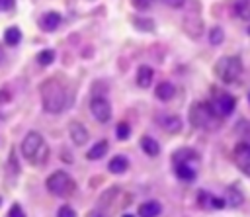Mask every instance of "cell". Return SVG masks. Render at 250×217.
Returning a JSON list of instances; mask_svg holds the SVG:
<instances>
[{"label":"cell","instance_id":"obj_2","mask_svg":"<svg viewBox=\"0 0 250 217\" xmlns=\"http://www.w3.org/2000/svg\"><path fill=\"white\" fill-rule=\"evenodd\" d=\"M199 160V154L193 149H180L174 152L172 162H174V172L180 180L184 182H193L197 176L195 162Z\"/></svg>","mask_w":250,"mask_h":217},{"label":"cell","instance_id":"obj_28","mask_svg":"<svg viewBox=\"0 0 250 217\" xmlns=\"http://www.w3.org/2000/svg\"><path fill=\"white\" fill-rule=\"evenodd\" d=\"M209 207H211V209H225V207H227L225 197H215V195H211V199H209Z\"/></svg>","mask_w":250,"mask_h":217},{"label":"cell","instance_id":"obj_7","mask_svg":"<svg viewBox=\"0 0 250 217\" xmlns=\"http://www.w3.org/2000/svg\"><path fill=\"white\" fill-rule=\"evenodd\" d=\"M90 111H92L94 119H98L100 123H107L111 119V104L100 94L90 100Z\"/></svg>","mask_w":250,"mask_h":217},{"label":"cell","instance_id":"obj_20","mask_svg":"<svg viewBox=\"0 0 250 217\" xmlns=\"http://www.w3.org/2000/svg\"><path fill=\"white\" fill-rule=\"evenodd\" d=\"M4 41H6V45H8V47H16V45L21 41V31H20L16 25L8 27V29H6V33H4Z\"/></svg>","mask_w":250,"mask_h":217},{"label":"cell","instance_id":"obj_30","mask_svg":"<svg viewBox=\"0 0 250 217\" xmlns=\"http://www.w3.org/2000/svg\"><path fill=\"white\" fill-rule=\"evenodd\" d=\"M131 4H133L137 10L145 12V10H148V8L152 6V0H131Z\"/></svg>","mask_w":250,"mask_h":217},{"label":"cell","instance_id":"obj_22","mask_svg":"<svg viewBox=\"0 0 250 217\" xmlns=\"http://www.w3.org/2000/svg\"><path fill=\"white\" fill-rule=\"evenodd\" d=\"M234 12L242 20H250V0H240L234 4Z\"/></svg>","mask_w":250,"mask_h":217},{"label":"cell","instance_id":"obj_21","mask_svg":"<svg viewBox=\"0 0 250 217\" xmlns=\"http://www.w3.org/2000/svg\"><path fill=\"white\" fill-rule=\"evenodd\" d=\"M234 131H236V135H238L242 141H250V121L240 119V121L236 123V127H234Z\"/></svg>","mask_w":250,"mask_h":217},{"label":"cell","instance_id":"obj_36","mask_svg":"<svg viewBox=\"0 0 250 217\" xmlns=\"http://www.w3.org/2000/svg\"><path fill=\"white\" fill-rule=\"evenodd\" d=\"M4 59H6V53H4V47L0 45V66L4 65Z\"/></svg>","mask_w":250,"mask_h":217},{"label":"cell","instance_id":"obj_10","mask_svg":"<svg viewBox=\"0 0 250 217\" xmlns=\"http://www.w3.org/2000/svg\"><path fill=\"white\" fill-rule=\"evenodd\" d=\"M68 135H70V141H72L76 147L86 145L88 139H90L88 129H86L80 121H70V123H68Z\"/></svg>","mask_w":250,"mask_h":217},{"label":"cell","instance_id":"obj_3","mask_svg":"<svg viewBox=\"0 0 250 217\" xmlns=\"http://www.w3.org/2000/svg\"><path fill=\"white\" fill-rule=\"evenodd\" d=\"M189 123L197 129H215L219 125V113L211 102H195L189 109Z\"/></svg>","mask_w":250,"mask_h":217},{"label":"cell","instance_id":"obj_27","mask_svg":"<svg viewBox=\"0 0 250 217\" xmlns=\"http://www.w3.org/2000/svg\"><path fill=\"white\" fill-rule=\"evenodd\" d=\"M209 199H211V194L205 192V190H199L197 192V203L199 207H209Z\"/></svg>","mask_w":250,"mask_h":217},{"label":"cell","instance_id":"obj_37","mask_svg":"<svg viewBox=\"0 0 250 217\" xmlns=\"http://www.w3.org/2000/svg\"><path fill=\"white\" fill-rule=\"evenodd\" d=\"M123 217H133V215H129V213H127V215H123Z\"/></svg>","mask_w":250,"mask_h":217},{"label":"cell","instance_id":"obj_17","mask_svg":"<svg viewBox=\"0 0 250 217\" xmlns=\"http://www.w3.org/2000/svg\"><path fill=\"white\" fill-rule=\"evenodd\" d=\"M141 149H143V152H145L146 156H158V152H160V145H158V141L152 139L150 135L141 137Z\"/></svg>","mask_w":250,"mask_h":217},{"label":"cell","instance_id":"obj_4","mask_svg":"<svg viewBox=\"0 0 250 217\" xmlns=\"http://www.w3.org/2000/svg\"><path fill=\"white\" fill-rule=\"evenodd\" d=\"M215 74L221 82L225 84H234L240 80L242 72H244V66H242V61L234 55H225L221 57L217 63H215Z\"/></svg>","mask_w":250,"mask_h":217},{"label":"cell","instance_id":"obj_25","mask_svg":"<svg viewBox=\"0 0 250 217\" xmlns=\"http://www.w3.org/2000/svg\"><path fill=\"white\" fill-rule=\"evenodd\" d=\"M223 39H225V31H223L221 27H213V29L209 31V43H211V45H221Z\"/></svg>","mask_w":250,"mask_h":217},{"label":"cell","instance_id":"obj_15","mask_svg":"<svg viewBox=\"0 0 250 217\" xmlns=\"http://www.w3.org/2000/svg\"><path fill=\"white\" fill-rule=\"evenodd\" d=\"M152 78H154V70L146 65H141L137 68V86L141 88H148L152 84Z\"/></svg>","mask_w":250,"mask_h":217},{"label":"cell","instance_id":"obj_12","mask_svg":"<svg viewBox=\"0 0 250 217\" xmlns=\"http://www.w3.org/2000/svg\"><path fill=\"white\" fill-rule=\"evenodd\" d=\"M158 123H160V127H162L166 133L176 135V133L182 131V119H180L178 115H164V117L158 119Z\"/></svg>","mask_w":250,"mask_h":217},{"label":"cell","instance_id":"obj_11","mask_svg":"<svg viewBox=\"0 0 250 217\" xmlns=\"http://www.w3.org/2000/svg\"><path fill=\"white\" fill-rule=\"evenodd\" d=\"M61 22H62V18L59 12H45L39 20V25L43 31H55L61 25Z\"/></svg>","mask_w":250,"mask_h":217},{"label":"cell","instance_id":"obj_39","mask_svg":"<svg viewBox=\"0 0 250 217\" xmlns=\"http://www.w3.org/2000/svg\"><path fill=\"white\" fill-rule=\"evenodd\" d=\"M0 205H2V197H0Z\"/></svg>","mask_w":250,"mask_h":217},{"label":"cell","instance_id":"obj_6","mask_svg":"<svg viewBox=\"0 0 250 217\" xmlns=\"http://www.w3.org/2000/svg\"><path fill=\"white\" fill-rule=\"evenodd\" d=\"M232 160H234L236 168H238L242 174L250 176V141H240V143L234 147V151H232Z\"/></svg>","mask_w":250,"mask_h":217},{"label":"cell","instance_id":"obj_34","mask_svg":"<svg viewBox=\"0 0 250 217\" xmlns=\"http://www.w3.org/2000/svg\"><path fill=\"white\" fill-rule=\"evenodd\" d=\"M168 6H172V8H182L184 4H186V0H164Z\"/></svg>","mask_w":250,"mask_h":217},{"label":"cell","instance_id":"obj_26","mask_svg":"<svg viewBox=\"0 0 250 217\" xmlns=\"http://www.w3.org/2000/svg\"><path fill=\"white\" fill-rule=\"evenodd\" d=\"M133 23H135L141 31H152V29H154V23H152L150 20H146V18H135Z\"/></svg>","mask_w":250,"mask_h":217},{"label":"cell","instance_id":"obj_13","mask_svg":"<svg viewBox=\"0 0 250 217\" xmlns=\"http://www.w3.org/2000/svg\"><path fill=\"white\" fill-rule=\"evenodd\" d=\"M160 211H162V205L156 199H146L139 205V217H156L160 215Z\"/></svg>","mask_w":250,"mask_h":217},{"label":"cell","instance_id":"obj_16","mask_svg":"<svg viewBox=\"0 0 250 217\" xmlns=\"http://www.w3.org/2000/svg\"><path fill=\"white\" fill-rule=\"evenodd\" d=\"M107 149H109L107 141L102 139V141H98V143H94V145L90 147V151L86 152V158H88V160H100L102 156L107 154Z\"/></svg>","mask_w":250,"mask_h":217},{"label":"cell","instance_id":"obj_9","mask_svg":"<svg viewBox=\"0 0 250 217\" xmlns=\"http://www.w3.org/2000/svg\"><path fill=\"white\" fill-rule=\"evenodd\" d=\"M234 106H236V100H234L229 92H219V94H215L213 108L217 109V113H219V115L229 117V115L234 111Z\"/></svg>","mask_w":250,"mask_h":217},{"label":"cell","instance_id":"obj_32","mask_svg":"<svg viewBox=\"0 0 250 217\" xmlns=\"http://www.w3.org/2000/svg\"><path fill=\"white\" fill-rule=\"evenodd\" d=\"M88 217H109V213L104 211L102 207H98V209H92V211L88 213Z\"/></svg>","mask_w":250,"mask_h":217},{"label":"cell","instance_id":"obj_18","mask_svg":"<svg viewBox=\"0 0 250 217\" xmlns=\"http://www.w3.org/2000/svg\"><path fill=\"white\" fill-rule=\"evenodd\" d=\"M127 168H129V158L123 154H115L107 164V170L113 174H123V172H127Z\"/></svg>","mask_w":250,"mask_h":217},{"label":"cell","instance_id":"obj_29","mask_svg":"<svg viewBox=\"0 0 250 217\" xmlns=\"http://www.w3.org/2000/svg\"><path fill=\"white\" fill-rule=\"evenodd\" d=\"M57 217H76V211L70 205H61L57 211Z\"/></svg>","mask_w":250,"mask_h":217},{"label":"cell","instance_id":"obj_31","mask_svg":"<svg viewBox=\"0 0 250 217\" xmlns=\"http://www.w3.org/2000/svg\"><path fill=\"white\" fill-rule=\"evenodd\" d=\"M8 217H25V213H23V209H21L18 203H14L12 209L8 211Z\"/></svg>","mask_w":250,"mask_h":217},{"label":"cell","instance_id":"obj_19","mask_svg":"<svg viewBox=\"0 0 250 217\" xmlns=\"http://www.w3.org/2000/svg\"><path fill=\"white\" fill-rule=\"evenodd\" d=\"M225 203H227V205H232V207H240V205L244 203V195H242V192H240L236 186L227 188V194H225Z\"/></svg>","mask_w":250,"mask_h":217},{"label":"cell","instance_id":"obj_14","mask_svg":"<svg viewBox=\"0 0 250 217\" xmlns=\"http://www.w3.org/2000/svg\"><path fill=\"white\" fill-rule=\"evenodd\" d=\"M154 94H156V98L160 100V102H170L174 96H176V88H174V84L172 82H158L156 84V90H154Z\"/></svg>","mask_w":250,"mask_h":217},{"label":"cell","instance_id":"obj_33","mask_svg":"<svg viewBox=\"0 0 250 217\" xmlns=\"http://www.w3.org/2000/svg\"><path fill=\"white\" fill-rule=\"evenodd\" d=\"M10 100H12V94H10V90L2 88V90H0V104H6V102H10Z\"/></svg>","mask_w":250,"mask_h":217},{"label":"cell","instance_id":"obj_40","mask_svg":"<svg viewBox=\"0 0 250 217\" xmlns=\"http://www.w3.org/2000/svg\"><path fill=\"white\" fill-rule=\"evenodd\" d=\"M248 35H250V27H248Z\"/></svg>","mask_w":250,"mask_h":217},{"label":"cell","instance_id":"obj_35","mask_svg":"<svg viewBox=\"0 0 250 217\" xmlns=\"http://www.w3.org/2000/svg\"><path fill=\"white\" fill-rule=\"evenodd\" d=\"M14 6V0H0V10H10Z\"/></svg>","mask_w":250,"mask_h":217},{"label":"cell","instance_id":"obj_1","mask_svg":"<svg viewBox=\"0 0 250 217\" xmlns=\"http://www.w3.org/2000/svg\"><path fill=\"white\" fill-rule=\"evenodd\" d=\"M41 92V104H43V109L47 113H62L70 102L68 98V92L64 88L62 82H59L57 78H49L41 84L39 88Z\"/></svg>","mask_w":250,"mask_h":217},{"label":"cell","instance_id":"obj_23","mask_svg":"<svg viewBox=\"0 0 250 217\" xmlns=\"http://www.w3.org/2000/svg\"><path fill=\"white\" fill-rule=\"evenodd\" d=\"M129 135H131V125H129L127 121H119V123L115 125V137H117L119 141H127Z\"/></svg>","mask_w":250,"mask_h":217},{"label":"cell","instance_id":"obj_8","mask_svg":"<svg viewBox=\"0 0 250 217\" xmlns=\"http://www.w3.org/2000/svg\"><path fill=\"white\" fill-rule=\"evenodd\" d=\"M43 145H45V141H43L41 133H37V131H29V133L23 137V141H21V154H23V158L31 162L33 156H35V152H37Z\"/></svg>","mask_w":250,"mask_h":217},{"label":"cell","instance_id":"obj_24","mask_svg":"<svg viewBox=\"0 0 250 217\" xmlns=\"http://www.w3.org/2000/svg\"><path fill=\"white\" fill-rule=\"evenodd\" d=\"M53 61H55V51H53V49H45V51H41V53L37 55V63H39L41 66H49Z\"/></svg>","mask_w":250,"mask_h":217},{"label":"cell","instance_id":"obj_5","mask_svg":"<svg viewBox=\"0 0 250 217\" xmlns=\"http://www.w3.org/2000/svg\"><path fill=\"white\" fill-rule=\"evenodd\" d=\"M45 186L49 190V194H53L55 197H70L76 192V182L70 174H66L64 170H57L53 172L47 180Z\"/></svg>","mask_w":250,"mask_h":217},{"label":"cell","instance_id":"obj_38","mask_svg":"<svg viewBox=\"0 0 250 217\" xmlns=\"http://www.w3.org/2000/svg\"><path fill=\"white\" fill-rule=\"evenodd\" d=\"M248 102H250V92H248Z\"/></svg>","mask_w":250,"mask_h":217}]
</instances>
